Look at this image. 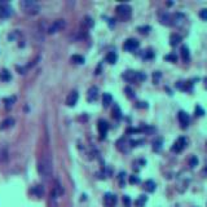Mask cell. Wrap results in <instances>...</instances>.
<instances>
[{"label": "cell", "instance_id": "6da1fadb", "mask_svg": "<svg viewBox=\"0 0 207 207\" xmlns=\"http://www.w3.org/2000/svg\"><path fill=\"white\" fill-rule=\"evenodd\" d=\"M38 172L43 180H49L53 175V163L49 154H44L38 162Z\"/></svg>", "mask_w": 207, "mask_h": 207}, {"label": "cell", "instance_id": "7a4b0ae2", "mask_svg": "<svg viewBox=\"0 0 207 207\" xmlns=\"http://www.w3.org/2000/svg\"><path fill=\"white\" fill-rule=\"evenodd\" d=\"M21 8L26 14H30V16H35L40 12V5L34 0H22Z\"/></svg>", "mask_w": 207, "mask_h": 207}, {"label": "cell", "instance_id": "3957f363", "mask_svg": "<svg viewBox=\"0 0 207 207\" xmlns=\"http://www.w3.org/2000/svg\"><path fill=\"white\" fill-rule=\"evenodd\" d=\"M115 11H117L118 17L120 18V20H123V21L129 20L131 16H132V8L129 7L128 4H120V5L117 7Z\"/></svg>", "mask_w": 207, "mask_h": 207}, {"label": "cell", "instance_id": "277c9868", "mask_svg": "<svg viewBox=\"0 0 207 207\" xmlns=\"http://www.w3.org/2000/svg\"><path fill=\"white\" fill-rule=\"evenodd\" d=\"M65 26H66L65 20H56L49 27H48L47 31H48V34H55V32H57V31L62 30V28H65Z\"/></svg>", "mask_w": 207, "mask_h": 207}, {"label": "cell", "instance_id": "5b68a950", "mask_svg": "<svg viewBox=\"0 0 207 207\" xmlns=\"http://www.w3.org/2000/svg\"><path fill=\"white\" fill-rule=\"evenodd\" d=\"M186 144H188V141H186L185 137H179V139H177V140L175 141L174 145H172L171 150L174 152V153H180L182 149L186 146Z\"/></svg>", "mask_w": 207, "mask_h": 207}, {"label": "cell", "instance_id": "8992f818", "mask_svg": "<svg viewBox=\"0 0 207 207\" xmlns=\"http://www.w3.org/2000/svg\"><path fill=\"white\" fill-rule=\"evenodd\" d=\"M12 13H13V9H12V7L9 5V4H7V3H2V4H0V17H2V18L11 17Z\"/></svg>", "mask_w": 207, "mask_h": 207}, {"label": "cell", "instance_id": "52a82bcc", "mask_svg": "<svg viewBox=\"0 0 207 207\" xmlns=\"http://www.w3.org/2000/svg\"><path fill=\"white\" fill-rule=\"evenodd\" d=\"M139 45H140L139 40H136V39H127L126 42H124L123 48H124L126 51H128V52H133V51L137 49Z\"/></svg>", "mask_w": 207, "mask_h": 207}, {"label": "cell", "instance_id": "ba28073f", "mask_svg": "<svg viewBox=\"0 0 207 207\" xmlns=\"http://www.w3.org/2000/svg\"><path fill=\"white\" fill-rule=\"evenodd\" d=\"M177 118H179V122H180V124H181V127L182 128H186L188 127V124H189V122H190V118H189V114L188 113H185V112H179V114H177Z\"/></svg>", "mask_w": 207, "mask_h": 207}, {"label": "cell", "instance_id": "9c48e42d", "mask_svg": "<svg viewBox=\"0 0 207 207\" xmlns=\"http://www.w3.org/2000/svg\"><path fill=\"white\" fill-rule=\"evenodd\" d=\"M78 100H79L78 91H71L69 93V96H67V98H66V104L69 105V106H74V105L78 102Z\"/></svg>", "mask_w": 207, "mask_h": 207}, {"label": "cell", "instance_id": "30bf717a", "mask_svg": "<svg viewBox=\"0 0 207 207\" xmlns=\"http://www.w3.org/2000/svg\"><path fill=\"white\" fill-rule=\"evenodd\" d=\"M104 203L106 207H114L117 205V195H114L112 193H106L104 197Z\"/></svg>", "mask_w": 207, "mask_h": 207}, {"label": "cell", "instance_id": "8fae6325", "mask_svg": "<svg viewBox=\"0 0 207 207\" xmlns=\"http://www.w3.org/2000/svg\"><path fill=\"white\" fill-rule=\"evenodd\" d=\"M108 129H109V124H108L106 120H104V119L98 120V131H100V135H101V139H104L105 136H106Z\"/></svg>", "mask_w": 207, "mask_h": 207}, {"label": "cell", "instance_id": "7c38bea8", "mask_svg": "<svg viewBox=\"0 0 207 207\" xmlns=\"http://www.w3.org/2000/svg\"><path fill=\"white\" fill-rule=\"evenodd\" d=\"M97 97H98V88L97 87H91L89 89H88V95H87V98H88V101L89 102H93V101H96L97 100Z\"/></svg>", "mask_w": 207, "mask_h": 207}, {"label": "cell", "instance_id": "4fadbf2b", "mask_svg": "<svg viewBox=\"0 0 207 207\" xmlns=\"http://www.w3.org/2000/svg\"><path fill=\"white\" fill-rule=\"evenodd\" d=\"M159 20H161V22L163 23V25H167V26L174 25V21H172V16H171V14H168V13H163V14H161Z\"/></svg>", "mask_w": 207, "mask_h": 207}, {"label": "cell", "instance_id": "5bb4252c", "mask_svg": "<svg viewBox=\"0 0 207 207\" xmlns=\"http://www.w3.org/2000/svg\"><path fill=\"white\" fill-rule=\"evenodd\" d=\"M123 78L127 82H136L137 80V71H126L123 74Z\"/></svg>", "mask_w": 207, "mask_h": 207}, {"label": "cell", "instance_id": "9a60e30c", "mask_svg": "<svg viewBox=\"0 0 207 207\" xmlns=\"http://www.w3.org/2000/svg\"><path fill=\"white\" fill-rule=\"evenodd\" d=\"M8 149L7 148H0V163H4L8 161Z\"/></svg>", "mask_w": 207, "mask_h": 207}, {"label": "cell", "instance_id": "2e32d148", "mask_svg": "<svg viewBox=\"0 0 207 207\" xmlns=\"http://www.w3.org/2000/svg\"><path fill=\"white\" fill-rule=\"evenodd\" d=\"M180 42H181V36L179 35V34H172L171 38H170V44L172 47H175V45L179 44Z\"/></svg>", "mask_w": 207, "mask_h": 207}, {"label": "cell", "instance_id": "e0dca14e", "mask_svg": "<svg viewBox=\"0 0 207 207\" xmlns=\"http://www.w3.org/2000/svg\"><path fill=\"white\" fill-rule=\"evenodd\" d=\"M112 102H113V96L110 95V93H104V96H102V104H104V106L108 108Z\"/></svg>", "mask_w": 207, "mask_h": 207}, {"label": "cell", "instance_id": "ac0fdd59", "mask_svg": "<svg viewBox=\"0 0 207 207\" xmlns=\"http://www.w3.org/2000/svg\"><path fill=\"white\" fill-rule=\"evenodd\" d=\"M181 57L184 61H189L190 58V53H189V48H188L186 45H182L181 47Z\"/></svg>", "mask_w": 207, "mask_h": 207}, {"label": "cell", "instance_id": "d6986e66", "mask_svg": "<svg viewBox=\"0 0 207 207\" xmlns=\"http://www.w3.org/2000/svg\"><path fill=\"white\" fill-rule=\"evenodd\" d=\"M13 124H14V119H13V118H7L5 120H3V123H2V126H0V128H2V129H5V128L12 127Z\"/></svg>", "mask_w": 207, "mask_h": 207}, {"label": "cell", "instance_id": "ffe728a7", "mask_svg": "<svg viewBox=\"0 0 207 207\" xmlns=\"http://www.w3.org/2000/svg\"><path fill=\"white\" fill-rule=\"evenodd\" d=\"M117 60H118V56H117V53L115 52H109L108 53V56H106V61L109 62V64H115L117 62Z\"/></svg>", "mask_w": 207, "mask_h": 207}, {"label": "cell", "instance_id": "44dd1931", "mask_svg": "<svg viewBox=\"0 0 207 207\" xmlns=\"http://www.w3.org/2000/svg\"><path fill=\"white\" fill-rule=\"evenodd\" d=\"M0 79H2L3 82H9L12 79V75H11V73H9L8 70H3L2 73H0Z\"/></svg>", "mask_w": 207, "mask_h": 207}, {"label": "cell", "instance_id": "7402d4cb", "mask_svg": "<svg viewBox=\"0 0 207 207\" xmlns=\"http://www.w3.org/2000/svg\"><path fill=\"white\" fill-rule=\"evenodd\" d=\"M146 201H148V197L146 195H140L137 198V201L135 202V203H136L137 207H144V206H145V203H146Z\"/></svg>", "mask_w": 207, "mask_h": 207}, {"label": "cell", "instance_id": "603a6c76", "mask_svg": "<svg viewBox=\"0 0 207 207\" xmlns=\"http://www.w3.org/2000/svg\"><path fill=\"white\" fill-rule=\"evenodd\" d=\"M145 189L148 192H150V193H153V192L155 190V182H154L153 180H148L145 182Z\"/></svg>", "mask_w": 207, "mask_h": 207}, {"label": "cell", "instance_id": "cb8c5ba5", "mask_svg": "<svg viewBox=\"0 0 207 207\" xmlns=\"http://www.w3.org/2000/svg\"><path fill=\"white\" fill-rule=\"evenodd\" d=\"M32 193L35 194L36 197H42L43 194H44V189H43L42 185H38V186H35V188L32 189Z\"/></svg>", "mask_w": 207, "mask_h": 207}, {"label": "cell", "instance_id": "d4e9b609", "mask_svg": "<svg viewBox=\"0 0 207 207\" xmlns=\"http://www.w3.org/2000/svg\"><path fill=\"white\" fill-rule=\"evenodd\" d=\"M83 26H85V28L92 27V26H93V20H92L91 17H84V20H83Z\"/></svg>", "mask_w": 207, "mask_h": 207}, {"label": "cell", "instance_id": "484cf974", "mask_svg": "<svg viewBox=\"0 0 207 207\" xmlns=\"http://www.w3.org/2000/svg\"><path fill=\"white\" fill-rule=\"evenodd\" d=\"M71 60H73L75 64H83V62H84V58L82 56H79V55L73 56V57H71Z\"/></svg>", "mask_w": 207, "mask_h": 207}, {"label": "cell", "instance_id": "4316f807", "mask_svg": "<svg viewBox=\"0 0 207 207\" xmlns=\"http://www.w3.org/2000/svg\"><path fill=\"white\" fill-rule=\"evenodd\" d=\"M153 149L155 152H159L161 149H162V139H159V140H157V141H154V146H153Z\"/></svg>", "mask_w": 207, "mask_h": 207}, {"label": "cell", "instance_id": "83f0119b", "mask_svg": "<svg viewBox=\"0 0 207 207\" xmlns=\"http://www.w3.org/2000/svg\"><path fill=\"white\" fill-rule=\"evenodd\" d=\"M123 203H124V206H126V207H129V206H131V198H129L128 195H124L123 197Z\"/></svg>", "mask_w": 207, "mask_h": 207}, {"label": "cell", "instance_id": "f1b7e54d", "mask_svg": "<svg viewBox=\"0 0 207 207\" xmlns=\"http://www.w3.org/2000/svg\"><path fill=\"white\" fill-rule=\"evenodd\" d=\"M129 182H131V184H139V182H140V179H139L137 176H129Z\"/></svg>", "mask_w": 207, "mask_h": 207}, {"label": "cell", "instance_id": "f546056e", "mask_svg": "<svg viewBox=\"0 0 207 207\" xmlns=\"http://www.w3.org/2000/svg\"><path fill=\"white\" fill-rule=\"evenodd\" d=\"M145 79H146V75L144 73H141V71H137V82H142Z\"/></svg>", "mask_w": 207, "mask_h": 207}, {"label": "cell", "instance_id": "4dcf8cb0", "mask_svg": "<svg viewBox=\"0 0 207 207\" xmlns=\"http://www.w3.org/2000/svg\"><path fill=\"white\" fill-rule=\"evenodd\" d=\"M199 17L203 21H207V9H202V11L199 12Z\"/></svg>", "mask_w": 207, "mask_h": 207}, {"label": "cell", "instance_id": "1f68e13d", "mask_svg": "<svg viewBox=\"0 0 207 207\" xmlns=\"http://www.w3.org/2000/svg\"><path fill=\"white\" fill-rule=\"evenodd\" d=\"M165 58L167 60V61H172V62H176L177 61V57H176V55H167Z\"/></svg>", "mask_w": 207, "mask_h": 207}, {"label": "cell", "instance_id": "d6a6232c", "mask_svg": "<svg viewBox=\"0 0 207 207\" xmlns=\"http://www.w3.org/2000/svg\"><path fill=\"white\" fill-rule=\"evenodd\" d=\"M113 113H114V117L115 118H120V117H122V115H120V110H119V108L118 106H114V110H113Z\"/></svg>", "mask_w": 207, "mask_h": 207}, {"label": "cell", "instance_id": "836d02e7", "mask_svg": "<svg viewBox=\"0 0 207 207\" xmlns=\"http://www.w3.org/2000/svg\"><path fill=\"white\" fill-rule=\"evenodd\" d=\"M161 73H159V71H155V73H154L153 74V78H154V83H158V80H159L161 79Z\"/></svg>", "mask_w": 207, "mask_h": 207}, {"label": "cell", "instance_id": "e575fe53", "mask_svg": "<svg viewBox=\"0 0 207 207\" xmlns=\"http://www.w3.org/2000/svg\"><path fill=\"white\" fill-rule=\"evenodd\" d=\"M124 92H126V95L128 96V97H129V98H132V97H133V96H135V95H133V91H132L131 88H129V87H127L126 89H124Z\"/></svg>", "mask_w": 207, "mask_h": 207}, {"label": "cell", "instance_id": "d590c367", "mask_svg": "<svg viewBox=\"0 0 207 207\" xmlns=\"http://www.w3.org/2000/svg\"><path fill=\"white\" fill-rule=\"evenodd\" d=\"M198 165V159H197V157H192L190 158V167H195Z\"/></svg>", "mask_w": 207, "mask_h": 207}, {"label": "cell", "instance_id": "8d00e7d4", "mask_svg": "<svg viewBox=\"0 0 207 207\" xmlns=\"http://www.w3.org/2000/svg\"><path fill=\"white\" fill-rule=\"evenodd\" d=\"M195 113H197V115H201V117H202V115L205 114V110L202 109L201 106H197V108H195Z\"/></svg>", "mask_w": 207, "mask_h": 207}, {"label": "cell", "instance_id": "74e56055", "mask_svg": "<svg viewBox=\"0 0 207 207\" xmlns=\"http://www.w3.org/2000/svg\"><path fill=\"white\" fill-rule=\"evenodd\" d=\"M14 100H16V98H14V97H12V98H8V100H5V104H7V108L9 109V108H11L12 106V104L14 102Z\"/></svg>", "mask_w": 207, "mask_h": 207}, {"label": "cell", "instance_id": "f35d334b", "mask_svg": "<svg viewBox=\"0 0 207 207\" xmlns=\"http://www.w3.org/2000/svg\"><path fill=\"white\" fill-rule=\"evenodd\" d=\"M154 57V53L152 51H146V53L144 55V58H153Z\"/></svg>", "mask_w": 207, "mask_h": 207}, {"label": "cell", "instance_id": "ab89813d", "mask_svg": "<svg viewBox=\"0 0 207 207\" xmlns=\"http://www.w3.org/2000/svg\"><path fill=\"white\" fill-rule=\"evenodd\" d=\"M124 176H126V174H124V172H120L119 174V182H120V185H124V181H123V179H124Z\"/></svg>", "mask_w": 207, "mask_h": 207}, {"label": "cell", "instance_id": "60d3db41", "mask_svg": "<svg viewBox=\"0 0 207 207\" xmlns=\"http://www.w3.org/2000/svg\"><path fill=\"white\" fill-rule=\"evenodd\" d=\"M139 30H140L141 32H149V30H150V27H149V26H146V27H140Z\"/></svg>", "mask_w": 207, "mask_h": 207}, {"label": "cell", "instance_id": "b9f144b4", "mask_svg": "<svg viewBox=\"0 0 207 207\" xmlns=\"http://www.w3.org/2000/svg\"><path fill=\"white\" fill-rule=\"evenodd\" d=\"M205 171H206V172H207V167H206V168H205Z\"/></svg>", "mask_w": 207, "mask_h": 207}]
</instances>
